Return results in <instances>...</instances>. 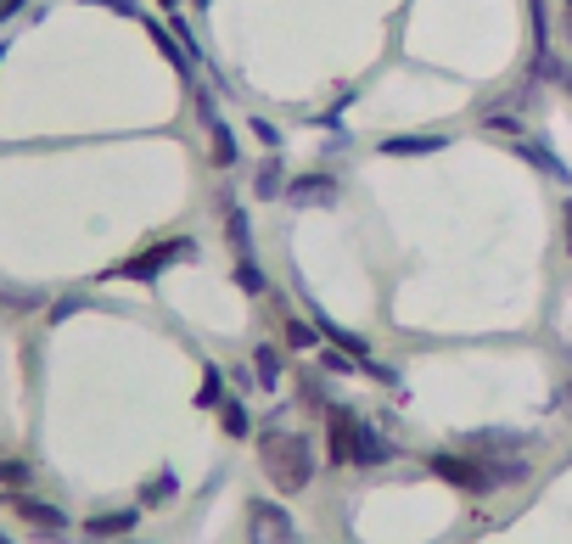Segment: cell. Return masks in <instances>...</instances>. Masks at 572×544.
Instances as JSON below:
<instances>
[{"mask_svg":"<svg viewBox=\"0 0 572 544\" xmlns=\"http://www.w3.org/2000/svg\"><path fill=\"white\" fill-rule=\"evenodd\" d=\"M6 505H12V511L23 516V522H29V528L40 533V539H62V533L73 528V522H68V511H62V505L40 500V494H29V488H23V494H6Z\"/></svg>","mask_w":572,"mask_h":544,"instance_id":"6","label":"cell"},{"mask_svg":"<svg viewBox=\"0 0 572 544\" xmlns=\"http://www.w3.org/2000/svg\"><path fill=\"white\" fill-rule=\"evenodd\" d=\"M118 544H152V539H118Z\"/></svg>","mask_w":572,"mask_h":544,"instance_id":"26","label":"cell"},{"mask_svg":"<svg viewBox=\"0 0 572 544\" xmlns=\"http://www.w3.org/2000/svg\"><path fill=\"white\" fill-rule=\"evenodd\" d=\"M85 6H107V12H118V17H146L135 0H85Z\"/></svg>","mask_w":572,"mask_h":544,"instance_id":"23","label":"cell"},{"mask_svg":"<svg viewBox=\"0 0 572 544\" xmlns=\"http://www.w3.org/2000/svg\"><path fill=\"white\" fill-rule=\"evenodd\" d=\"M230 281L247 292V298H264L270 292V281H264V270H258L253 258H236V270H230Z\"/></svg>","mask_w":572,"mask_h":544,"instance_id":"18","label":"cell"},{"mask_svg":"<svg viewBox=\"0 0 572 544\" xmlns=\"http://www.w3.org/2000/svg\"><path fill=\"white\" fill-rule=\"evenodd\" d=\"M169 494H174V472H163L158 483H152V488L141 494V511H146V505H158V500H169Z\"/></svg>","mask_w":572,"mask_h":544,"instance_id":"21","label":"cell"},{"mask_svg":"<svg viewBox=\"0 0 572 544\" xmlns=\"http://www.w3.org/2000/svg\"><path fill=\"white\" fill-rule=\"evenodd\" d=\"M141 505H118V511H90L85 516V539H101V544H118L141 528Z\"/></svg>","mask_w":572,"mask_h":544,"instance_id":"7","label":"cell"},{"mask_svg":"<svg viewBox=\"0 0 572 544\" xmlns=\"http://www.w3.org/2000/svg\"><path fill=\"white\" fill-rule=\"evenodd\" d=\"M34 483V466L17 455H0V494H23Z\"/></svg>","mask_w":572,"mask_h":544,"instance_id":"17","label":"cell"},{"mask_svg":"<svg viewBox=\"0 0 572 544\" xmlns=\"http://www.w3.org/2000/svg\"><path fill=\"white\" fill-rule=\"evenodd\" d=\"M0 544H12V539H6V528H0Z\"/></svg>","mask_w":572,"mask_h":544,"instance_id":"27","label":"cell"},{"mask_svg":"<svg viewBox=\"0 0 572 544\" xmlns=\"http://www.w3.org/2000/svg\"><path fill=\"white\" fill-rule=\"evenodd\" d=\"M219 219H225V242L236 247V258H253V219H247V208H236V202H219Z\"/></svg>","mask_w":572,"mask_h":544,"instance_id":"10","label":"cell"},{"mask_svg":"<svg viewBox=\"0 0 572 544\" xmlns=\"http://www.w3.org/2000/svg\"><path fill=\"white\" fill-rule=\"evenodd\" d=\"M286 202H298V208H331L337 202V180L331 174H298V180H286Z\"/></svg>","mask_w":572,"mask_h":544,"instance_id":"9","label":"cell"},{"mask_svg":"<svg viewBox=\"0 0 572 544\" xmlns=\"http://www.w3.org/2000/svg\"><path fill=\"white\" fill-rule=\"evenodd\" d=\"M247 533H253V544H303L292 511L275 505V500H253V505H247Z\"/></svg>","mask_w":572,"mask_h":544,"instance_id":"4","label":"cell"},{"mask_svg":"<svg viewBox=\"0 0 572 544\" xmlns=\"http://www.w3.org/2000/svg\"><path fill=\"white\" fill-rule=\"evenodd\" d=\"M17 12V6H12V0H0V17H12Z\"/></svg>","mask_w":572,"mask_h":544,"instance_id":"24","label":"cell"},{"mask_svg":"<svg viewBox=\"0 0 572 544\" xmlns=\"http://www.w3.org/2000/svg\"><path fill=\"white\" fill-rule=\"evenodd\" d=\"M236 158H242V146H236L230 124H225V118H214V124H208V163H214V169H230Z\"/></svg>","mask_w":572,"mask_h":544,"instance_id":"14","label":"cell"},{"mask_svg":"<svg viewBox=\"0 0 572 544\" xmlns=\"http://www.w3.org/2000/svg\"><path fill=\"white\" fill-rule=\"evenodd\" d=\"M197 6H208V0H197Z\"/></svg>","mask_w":572,"mask_h":544,"instance_id":"29","label":"cell"},{"mask_svg":"<svg viewBox=\"0 0 572 544\" xmlns=\"http://www.w3.org/2000/svg\"><path fill=\"white\" fill-rule=\"evenodd\" d=\"M191 258H197V242H191V236H163V242H152V247H141V253L135 258H124V264H118V281H158L163 270H174V264H191Z\"/></svg>","mask_w":572,"mask_h":544,"instance_id":"3","label":"cell"},{"mask_svg":"<svg viewBox=\"0 0 572 544\" xmlns=\"http://www.w3.org/2000/svg\"><path fill=\"white\" fill-rule=\"evenodd\" d=\"M567 230H572V208H567Z\"/></svg>","mask_w":572,"mask_h":544,"instance_id":"28","label":"cell"},{"mask_svg":"<svg viewBox=\"0 0 572 544\" xmlns=\"http://www.w3.org/2000/svg\"><path fill=\"white\" fill-rule=\"evenodd\" d=\"M320 432H326V466H331V472H348L359 416L348 410V404H326V421H320Z\"/></svg>","mask_w":572,"mask_h":544,"instance_id":"5","label":"cell"},{"mask_svg":"<svg viewBox=\"0 0 572 544\" xmlns=\"http://www.w3.org/2000/svg\"><path fill=\"white\" fill-rule=\"evenodd\" d=\"M219 432H225V438H253V416H247L242 399H225V404H219Z\"/></svg>","mask_w":572,"mask_h":544,"instance_id":"16","label":"cell"},{"mask_svg":"<svg viewBox=\"0 0 572 544\" xmlns=\"http://www.w3.org/2000/svg\"><path fill=\"white\" fill-rule=\"evenodd\" d=\"M315 444L303 432H286V427H264L258 432V472L270 477L275 494H303L315 483Z\"/></svg>","mask_w":572,"mask_h":544,"instance_id":"1","label":"cell"},{"mask_svg":"<svg viewBox=\"0 0 572 544\" xmlns=\"http://www.w3.org/2000/svg\"><path fill=\"white\" fill-rule=\"evenodd\" d=\"M197 404H202V410H219V404H225V371H219V365H208V371H202Z\"/></svg>","mask_w":572,"mask_h":544,"instance_id":"19","label":"cell"},{"mask_svg":"<svg viewBox=\"0 0 572 544\" xmlns=\"http://www.w3.org/2000/svg\"><path fill=\"white\" fill-rule=\"evenodd\" d=\"M320 365H326L331 376H354L359 371V359H348L343 348H326V354H320Z\"/></svg>","mask_w":572,"mask_h":544,"instance_id":"20","label":"cell"},{"mask_svg":"<svg viewBox=\"0 0 572 544\" xmlns=\"http://www.w3.org/2000/svg\"><path fill=\"white\" fill-rule=\"evenodd\" d=\"M393 460V444H387L382 432L371 427V421L359 416V432H354V455H348V472H376V466H387Z\"/></svg>","mask_w":572,"mask_h":544,"instance_id":"8","label":"cell"},{"mask_svg":"<svg viewBox=\"0 0 572 544\" xmlns=\"http://www.w3.org/2000/svg\"><path fill=\"white\" fill-rule=\"evenodd\" d=\"M427 472L438 483L460 488V494H488L500 483H522L528 466L522 460H477V455H460V449H438V455H427Z\"/></svg>","mask_w":572,"mask_h":544,"instance_id":"2","label":"cell"},{"mask_svg":"<svg viewBox=\"0 0 572 544\" xmlns=\"http://www.w3.org/2000/svg\"><path fill=\"white\" fill-rule=\"evenodd\" d=\"M281 376H286V359H281V348H275V343L253 348V382L264 387V393H275V387H281Z\"/></svg>","mask_w":572,"mask_h":544,"instance_id":"13","label":"cell"},{"mask_svg":"<svg viewBox=\"0 0 572 544\" xmlns=\"http://www.w3.org/2000/svg\"><path fill=\"white\" fill-rule=\"evenodd\" d=\"M427 152H444V135H387L382 158H427Z\"/></svg>","mask_w":572,"mask_h":544,"instance_id":"12","label":"cell"},{"mask_svg":"<svg viewBox=\"0 0 572 544\" xmlns=\"http://www.w3.org/2000/svg\"><path fill=\"white\" fill-rule=\"evenodd\" d=\"M253 197H258V202L286 197V163H281V152H270V158L253 169Z\"/></svg>","mask_w":572,"mask_h":544,"instance_id":"11","label":"cell"},{"mask_svg":"<svg viewBox=\"0 0 572 544\" xmlns=\"http://www.w3.org/2000/svg\"><path fill=\"white\" fill-rule=\"evenodd\" d=\"M253 135H258L264 146H270V152H281V129H275L270 118H253Z\"/></svg>","mask_w":572,"mask_h":544,"instance_id":"22","label":"cell"},{"mask_svg":"<svg viewBox=\"0 0 572 544\" xmlns=\"http://www.w3.org/2000/svg\"><path fill=\"white\" fill-rule=\"evenodd\" d=\"M281 343L292 348V354H309V348H320V326H315V320H303V315H286Z\"/></svg>","mask_w":572,"mask_h":544,"instance_id":"15","label":"cell"},{"mask_svg":"<svg viewBox=\"0 0 572 544\" xmlns=\"http://www.w3.org/2000/svg\"><path fill=\"white\" fill-rule=\"evenodd\" d=\"M158 6H163V12H180V0H158Z\"/></svg>","mask_w":572,"mask_h":544,"instance_id":"25","label":"cell"}]
</instances>
